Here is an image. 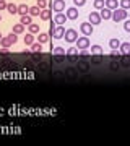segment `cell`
<instances>
[{"instance_id": "6da1fadb", "label": "cell", "mask_w": 130, "mask_h": 146, "mask_svg": "<svg viewBox=\"0 0 130 146\" xmlns=\"http://www.w3.org/2000/svg\"><path fill=\"white\" fill-rule=\"evenodd\" d=\"M18 34H15V33H10L7 37H2L0 39V44H2V47H10L13 46V44H16V41H18Z\"/></svg>"}, {"instance_id": "7a4b0ae2", "label": "cell", "mask_w": 130, "mask_h": 146, "mask_svg": "<svg viewBox=\"0 0 130 146\" xmlns=\"http://www.w3.org/2000/svg\"><path fill=\"white\" fill-rule=\"evenodd\" d=\"M127 10H124V8H115L114 11H112V20L115 21V23H119V21H122V20H125L127 18Z\"/></svg>"}, {"instance_id": "3957f363", "label": "cell", "mask_w": 130, "mask_h": 146, "mask_svg": "<svg viewBox=\"0 0 130 146\" xmlns=\"http://www.w3.org/2000/svg\"><path fill=\"white\" fill-rule=\"evenodd\" d=\"M49 36L54 37V39H62V37L65 36V28H63L62 25H57V26L54 28V31L49 33Z\"/></svg>"}, {"instance_id": "277c9868", "label": "cell", "mask_w": 130, "mask_h": 146, "mask_svg": "<svg viewBox=\"0 0 130 146\" xmlns=\"http://www.w3.org/2000/svg\"><path fill=\"white\" fill-rule=\"evenodd\" d=\"M51 8L55 13H62L63 10H65V0H54L51 3Z\"/></svg>"}, {"instance_id": "5b68a950", "label": "cell", "mask_w": 130, "mask_h": 146, "mask_svg": "<svg viewBox=\"0 0 130 146\" xmlns=\"http://www.w3.org/2000/svg\"><path fill=\"white\" fill-rule=\"evenodd\" d=\"M65 41L67 42H77V39H78V33L75 31V29H67L65 31Z\"/></svg>"}, {"instance_id": "8992f818", "label": "cell", "mask_w": 130, "mask_h": 146, "mask_svg": "<svg viewBox=\"0 0 130 146\" xmlns=\"http://www.w3.org/2000/svg\"><path fill=\"white\" fill-rule=\"evenodd\" d=\"M77 47L81 50V49H88L89 47V39L86 36H83V37H78L77 39Z\"/></svg>"}, {"instance_id": "52a82bcc", "label": "cell", "mask_w": 130, "mask_h": 146, "mask_svg": "<svg viewBox=\"0 0 130 146\" xmlns=\"http://www.w3.org/2000/svg\"><path fill=\"white\" fill-rule=\"evenodd\" d=\"M80 29H81V33H83L85 36H89V34H93V25L91 23H81L80 25Z\"/></svg>"}, {"instance_id": "ba28073f", "label": "cell", "mask_w": 130, "mask_h": 146, "mask_svg": "<svg viewBox=\"0 0 130 146\" xmlns=\"http://www.w3.org/2000/svg\"><path fill=\"white\" fill-rule=\"evenodd\" d=\"M103 21V18H101V15H99L98 11H91L89 13V23L91 25H99Z\"/></svg>"}, {"instance_id": "9c48e42d", "label": "cell", "mask_w": 130, "mask_h": 146, "mask_svg": "<svg viewBox=\"0 0 130 146\" xmlns=\"http://www.w3.org/2000/svg\"><path fill=\"white\" fill-rule=\"evenodd\" d=\"M99 15H101V18H103L104 21H106V20H111V18H112V10H109L107 7H104V8H101Z\"/></svg>"}, {"instance_id": "30bf717a", "label": "cell", "mask_w": 130, "mask_h": 146, "mask_svg": "<svg viewBox=\"0 0 130 146\" xmlns=\"http://www.w3.org/2000/svg\"><path fill=\"white\" fill-rule=\"evenodd\" d=\"M67 18L68 20H77L78 18V10H77V7H70L67 10Z\"/></svg>"}, {"instance_id": "8fae6325", "label": "cell", "mask_w": 130, "mask_h": 146, "mask_svg": "<svg viewBox=\"0 0 130 146\" xmlns=\"http://www.w3.org/2000/svg\"><path fill=\"white\" fill-rule=\"evenodd\" d=\"M54 21H55V25H65V21H67V15H63V13H55Z\"/></svg>"}, {"instance_id": "7c38bea8", "label": "cell", "mask_w": 130, "mask_h": 146, "mask_svg": "<svg viewBox=\"0 0 130 146\" xmlns=\"http://www.w3.org/2000/svg\"><path fill=\"white\" fill-rule=\"evenodd\" d=\"M41 20L42 21H49L51 20V16H52V11L49 10V8H44V10H41Z\"/></svg>"}, {"instance_id": "4fadbf2b", "label": "cell", "mask_w": 130, "mask_h": 146, "mask_svg": "<svg viewBox=\"0 0 130 146\" xmlns=\"http://www.w3.org/2000/svg\"><path fill=\"white\" fill-rule=\"evenodd\" d=\"M20 23L21 25H25V26H29L33 23V16L31 15H23L21 16V20H20Z\"/></svg>"}, {"instance_id": "5bb4252c", "label": "cell", "mask_w": 130, "mask_h": 146, "mask_svg": "<svg viewBox=\"0 0 130 146\" xmlns=\"http://www.w3.org/2000/svg\"><path fill=\"white\" fill-rule=\"evenodd\" d=\"M120 52L124 54V55H130V42H124V44H120Z\"/></svg>"}, {"instance_id": "9a60e30c", "label": "cell", "mask_w": 130, "mask_h": 146, "mask_svg": "<svg viewBox=\"0 0 130 146\" xmlns=\"http://www.w3.org/2000/svg\"><path fill=\"white\" fill-rule=\"evenodd\" d=\"M26 13H29V7L25 5V3H21V5H18V15H26Z\"/></svg>"}, {"instance_id": "2e32d148", "label": "cell", "mask_w": 130, "mask_h": 146, "mask_svg": "<svg viewBox=\"0 0 130 146\" xmlns=\"http://www.w3.org/2000/svg\"><path fill=\"white\" fill-rule=\"evenodd\" d=\"M117 5H119V2H117V0H106V7H107L109 10H112V11L117 8Z\"/></svg>"}, {"instance_id": "e0dca14e", "label": "cell", "mask_w": 130, "mask_h": 146, "mask_svg": "<svg viewBox=\"0 0 130 146\" xmlns=\"http://www.w3.org/2000/svg\"><path fill=\"white\" fill-rule=\"evenodd\" d=\"M7 10H8L10 15H18V7H16L15 3H8V5H7Z\"/></svg>"}, {"instance_id": "ac0fdd59", "label": "cell", "mask_w": 130, "mask_h": 146, "mask_svg": "<svg viewBox=\"0 0 130 146\" xmlns=\"http://www.w3.org/2000/svg\"><path fill=\"white\" fill-rule=\"evenodd\" d=\"M49 33H39V37H37V39H39V42H41V44H46L47 41H49Z\"/></svg>"}, {"instance_id": "d6986e66", "label": "cell", "mask_w": 130, "mask_h": 146, "mask_svg": "<svg viewBox=\"0 0 130 146\" xmlns=\"http://www.w3.org/2000/svg\"><path fill=\"white\" fill-rule=\"evenodd\" d=\"M31 52H36V54H39V52H42V44L41 42H34L31 46Z\"/></svg>"}, {"instance_id": "ffe728a7", "label": "cell", "mask_w": 130, "mask_h": 146, "mask_svg": "<svg viewBox=\"0 0 130 146\" xmlns=\"http://www.w3.org/2000/svg\"><path fill=\"white\" fill-rule=\"evenodd\" d=\"M67 55L70 58H75L78 55V47H70V49L67 50Z\"/></svg>"}, {"instance_id": "44dd1931", "label": "cell", "mask_w": 130, "mask_h": 146, "mask_svg": "<svg viewBox=\"0 0 130 146\" xmlns=\"http://www.w3.org/2000/svg\"><path fill=\"white\" fill-rule=\"evenodd\" d=\"M29 15L31 16H39L41 15V8H39V7H29Z\"/></svg>"}, {"instance_id": "7402d4cb", "label": "cell", "mask_w": 130, "mask_h": 146, "mask_svg": "<svg viewBox=\"0 0 130 146\" xmlns=\"http://www.w3.org/2000/svg\"><path fill=\"white\" fill-rule=\"evenodd\" d=\"M23 31H25V25L18 23V25H15V26H13V33H15V34H21Z\"/></svg>"}, {"instance_id": "603a6c76", "label": "cell", "mask_w": 130, "mask_h": 146, "mask_svg": "<svg viewBox=\"0 0 130 146\" xmlns=\"http://www.w3.org/2000/svg\"><path fill=\"white\" fill-rule=\"evenodd\" d=\"M25 44H26V46H33V44H34V37H33L31 33L25 36Z\"/></svg>"}, {"instance_id": "cb8c5ba5", "label": "cell", "mask_w": 130, "mask_h": 146, "mask_svg": "<svg viewBox=\"0 0 130 146\" xmlns=\"http://www.w3.org/2000/svg\"><path fill=\"white\" fill-rule=\"evenodd\" d=\"M106 7V0H94V8L96 10H101Z\"/></svg>"}, {"instance_id": "d4e9b609", "label": "cell", "mask_w": 130, "mask_h": 146, "mask_svg": "<svg viewBox=\"0 0 130 146\" xmlns=\"http://www.w3.org/2000/svg\"><path fill=\"white\" fill-rule=\"evenodd\" d=\"M103 47L101 46H91V54H94V55H99V54H103Z\"/></svg>"}, {"instance_id": "484cf974", "label": "cell", "mask_w": 130, "mask_h": 146, "mask_svg": "<svg viewBox=\"0 0 130 146\" xmlns=\"http://www.w3.org/2000/svg\"><path fill=\"white\" fill-rule=\"evenodd\" d=\"M109 46H111V49H112V50H114V49H119V47H120V41H119V39H111Z\"/></svg>"}, {"instance_id": "4316f807", "label": "cell", "mask_w": 130, "mask_h": 146, "mask_svg": "<svg viewBox=\"0 0 130 146\" xmlns=\"http://www.w3.org/2000/svg\"><path fill=\"white\" fill-rule=\"evenodd\" d=\"M28 28H29V33H31V34H36V33H39V25H36V23H31Z\"/></svg>"}, {"instance_id": "83f0119b", "label": "cell", "mask_w": 130, "mask_h": 146, "mask_svg": "<svg viewBox=\"0 0 130 146\" xmlns=\"http://www.w3.org/2000/svg\"><path fill=\"white\" fill-rule=\"evenodd\" d=\"M65 52H67V50H65L63 47H55V49H54V54H55V55H59V57L65 55Z\"/></svg>"}, {"instance_id": "f1b7e54d", "label": "cell", "mask_w": 130, "mask_h": 146, "mask_svg": "<svg viewBox=\"0 0 130 146\" xmlns=\"http://www.w3.org/2000/svg\"><path fill=\"white\" fill-rule=\"evenodd\" d=\"M120 8L129 10V8H130V0H120Z\"/></svg>"}, {"instance_id": "f546056e", "label": "cell", "mask_w": 130, "mask_h": 146, "mask_svg": "<svg viewBox=\"0 0 130 146\" xmlns=\"http://www.w3.org/2000/svg\"><path fill=\"white\" fill-rule=\"evenodd\" d=\"M37 7H39L41 10L47 8V0H37Z\"/></svg>"}, {"instance_id": "4dcf8cb0", "label": "cell", "mask_w": 130, "mask_h": 146, "mask_svg": "<svg viewBox=\"0 0 130 146\" xmlns=\"http://www.w3.org/2000/svg\"><path fill=\"white\" fill-rule=\"evenodd\" d=\"M73 3L77 7H83L85 3H86V0H73Z\"/></svg>"}, {"instance_id": "1f68e13d", "label": "cell", "mask_w": 130, "mask_h": 146, "mask_svg": "<svg viewBox=\"0 0 130 146\" xmlns=\"http://www.w3.org/2000/svg\"><path fill=\"white\" fill-rule=\"evenodd\" d=\"M124 29H125L127 33H130V20H127V21L124 23Z\"/></svg>"}, {"instance_id": "d6a6232c", "label": "cell", "mask_w": 130, "mask_h": 146, "mask_svg": "<svg viewBox=\"0 0 130 146\" xmlns=\"http://www.w3.org/2000/svg\"><path fill=\"white\" fill-rule=\"evenodd\" d=\"M111 57H117V58H119V57H120V52L117 50V49H114V50L111 52Z\"/></svg>"}, {"instance_id": "836d02e7", "label": "cell", "mask_w": 130, "mask_h": 146, "mask_svg": "<svg viewBox=\"0 0 130 146\" xmlns=\"http://www.w3.org/2000/svg\"><path fill=\"white\" fill-rule=\"evenodd\" d=\"M7 5H8V3H7L5 0H2V2H0V10H7Z\"/></svg>"}, {"instance_id": "e575fe53", "label": "cell", "mask_w": 130, "mask_h": 146, "mask_svg": "<svg viewBox=\"0 0 130 146\" xmlns=\"http://www.w3.org/2000/svg\"><path fill=\"white\" fill-rule=\"evenodd\" d=\"M78 55H81V57H86V55H88V50H86V49H81V50L78 52Z\"/></svg>"}, {"instance_id": "d590c367", "label": "cell", "mask_w": 130, "mask_h": 146, "mask_svg": "<svg viewBox=\"0 0 130 146\" xmlns=\"http://www.w3.org/2000/svg\"><path fill=\"white\" fill-rule=\"evenodd\" d=\"M0 54H2V55H7V54H8V49H7V47H2V49H0Z\"/></svg>"}, {"instance_id": "8d00e7d4", "label": "cell", "mask_w": 130, "mask_h": 146, "mask_svg": "<svg viewBox=\"0 0 130 146\" xmlns=\"http://www.w3.org/2000/svg\"><path fill=\"white\" fill-rule=\"evenodd\" d=\"M2 37H3V36H2V33H0V39H2Z\"/></svg>"}, {"instance_id": "74e56055", "label": "cell", "mask_w": 130, "mask_h": 146, "mask_svg": "<svg viewBox=\"0 0 130 146\" xmlns=\"http://www.w3.org/2000/svg\"><path fill=\"white\" fill-rule=\"evenodd\" d=\"M0 21H2V16H0Z\"/></svg>"}, {"instance_id": "f35d334b", "label": "cell", "mask_w": 130, "mask_h": 146, "mask_svg": "<svg viewBox=\"0 0 130 146\" xmlns=\"http://www.w3.org/2000/svg\"><path fill=\"white\" fill-rule=\"evenodd\" d=\"M0 2H2V0H0Z\"/></svg>"}]
</instances>
